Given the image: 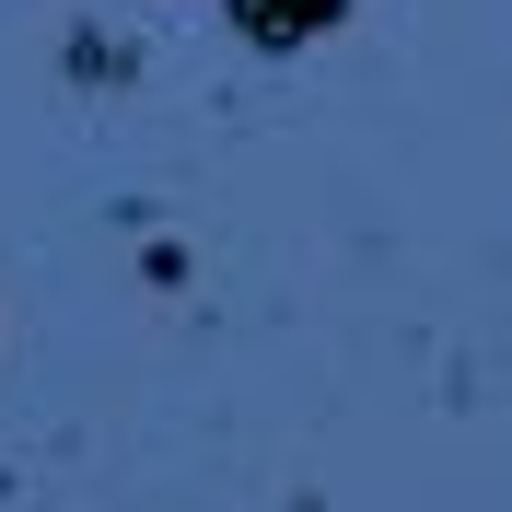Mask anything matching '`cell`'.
I'll return each instance as SVG.
<instances>
[{
  "instance_id": "obj_1",
  "label": "cell",
  "mask_w": 512,
  "mask_h": 512,
  "mask_svg": "<svg viewBox=\"0 0 512 512\" xmlns=\"http://www.w3.org/2000/svg\"><path fill=\"white\" fill-rule=\"evenodd\" d=\"M233 12H245V35H268V47H291V35H315L326 12H338V0H233Z\"/></svg>"
}]
</instances>
